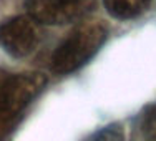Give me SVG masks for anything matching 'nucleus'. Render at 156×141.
<instances>
[{
  "label": "nucleus",
  "mask_w": 156,
  "mask_h": 141,
  "mask_svg": "<svg viewBox=\"0 0 156 141\" xmlns=\"http://www.w3.org/2000/svg\"><path fill=\"white\" fill-rule=\"evenodd\" d=\"M150 3L151 0H103L106 12L118 20H129L141 15Z\"/></svg>",
  "instance_id": "39448f33"
},
{
  "label": "nucleus",
  "mask_w": 156,
  "mask_h": 141,
  "mask_svg": "<svg viewBox=\"0 0 156 141\" xmlns=\"http://www.w3.org/2000/svg\"><path fill=\"white\" fill-rule=\"evenodd\" d=\"M141 131L146 141H156V105L150 106L141 116Z\"/></svg>",
  "instance_id": "423d86ee"
},
{
  "label": "nucleus",
  "mask_w": 156,
  "mask_h": 141,
  "mask_svg": "<svg viewBox=\"0 0 156 141\" xmlns=\"http://www.w3.org/2000/svg\"><path fill=\"white\" fill-rule=\"evenodd\" d=\"M96 0H27V10L37 23L65 25L78 22L95 9Z\"/></svg>",
  "instance_id": "7ed1b4c3"
},
{
  "label": "nucleus",
  "mask_w": 156,
  "mask_h": 141,
  "mask_svg": "<svg viewBox=\"0 0 156 141\" xmlns=\"http://www.w3.org/2000/svg\"><path fill=\"white\" fill-rule=\"evenodd\" d=\"M90 141H126L125 128L121 125H108L100 129Z\"/></svg>",
  "instance_id": "0eeeda50"
},
{
  "label": "nucleus",
  "mask_w": 156,
  "mask_h": 141,
  "mask_svg": "<svg viewBox=\"0 0 156 141\" xmlns=\"http://www.w3.org/2000/svg\"><path fill=\"white\" fill-rule=\"evenodd\" d=\"M38 40V25L30 15H17L0 22V47L12 57L23 58L30 55Z\"/></svg>",
  "instance_id": "20e7f679"
},
{
  "label": "nucleus",
  "mask_w": 156,
  "mask_h": 141,
  "mask_svg": "<svg viewBox=\"0 0 156 141\" xmlns=\"http://www.w3.org/2000/svg\"><path fill=\"white\" fill-rule=\"evenodd\" d=\"M106 27L100 20H87L76 25L51 57V70L58 75H68L85 66L106 42Z\"/></svg>",
  "instance_id": "f03ea898"
},
{
  "label": "nucleus",
  "mask_w": 156,
  "mask_h": 141,
  "mask_svg": "<svg viewBox=\"0 0 156 141\" xmlns=\"http://www.w3.org/2000/svg\"><path fill=\"white\" fill-rule=\"evenodd\" d=\"M45 83V76L40 73H10L0 68V141L10 138L22 113Z\"/></svg>",
  "instance_id": "f257e3e1"
}]
</instances>
